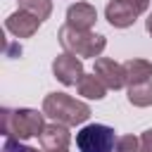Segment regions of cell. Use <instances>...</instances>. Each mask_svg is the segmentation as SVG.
<instances>
[{
  "mask_svg": "<svg viewBox=\"0 0 152 152\" xmlns=\"http://www.w3.org/2000/svg\"><path fill=\"white\" fill-rule=\"evenodd\" d=\"M45 112L38 109H28V107H19V109H10L2 107L0 119H2V135L5 138H14V140H28L43 133L45 121H43Z\"/></svg>",
  "mask_w": 152,
  "mask_h": 152,
  "instance_id": "6da1fadb",
  "label": "cell"
},
{
  "mask_svg": "<svg viewBox=\"0 0 152 152\" xmlns=\"http://www.w3.org/2000/svg\"><path fill=\"white\" fill-rule=\"evenodd\" d=\"M43 112L52 121H59L64 126H78L90 119V107L66 93H50L43 100Z\"/></svg>",
  "mask_w": 152,
  "mask_h": 152,
  "instance_id": "7a4b0ae2",
  "label": "cell"
},
{
  "mask_svg": "<svg viewBox=\"0 0 152 152\" xmlns=\"http://www.w3.org/2000/svg\"><path fill=\"white\" fill-rule=\"evenodd\" d=\"M59 45L64 48V52H71L76 57H90L97 59L102 55V50L107 48V38L93 31H83V28H74L69 24H64L57 31Z\"/></svg>",
  "mask_w": 152,
  "mask_h": 152,
  "instance_id": "3957f363",
  "label": "cell"
},
{
  "mask_svg": "<svg viewBox=\"0 0 152 152\" xmlns=\"http://www.w3.org/2000/svg\"><path fill=\"white\" fill-rule=\"evenodd\" d=\"M116 133L104 124H88L76 133L78 152H116Z\"/></svg>",
  "mask_w": 152,
  "mask_h": 152,
  "instance_id": "277c9868",
  "label": "cell"
},
{
  "mask_svg": "<svg viewBox=\"0 0 152 152\" xmlns=\"http://www.w3.org/2000/svg\"><path fill=\"white\" fill-rule=\"evenodd\" d=\"M147 7L150 0H109L104 7V19L114 28H128L142 12H147Z\"/></svg>",
  "mask_w": 152,
  "mask_h": 152,
  "instance_id": "5b68a950",
  "label": "cell"
},
{
  "mask_svg": "<svg viewBox=\"0 0 152 152\" xmlns=\"http://www.w3.org/2000/svg\"><path fill=\"white\" fill-rule=\"evenodd\" d=\"M52 74L62 86H76L83 76V62L71 52H62L52 59Z\"/></svg>",
  "mask_w": 152,
  "mask_h": 152,
  "instance_id": "8992f818",
  "label": "cell"
},
{
  "mask_svg": "<svg viewBox=\"0 0 152 152\" xmlns=\"http://www.w3.org/2000/svg\"><path fill=\"white\" fill-rule=\"evenodd\" d=\"M93 74L109 88V90H119L126 86V74H124V64L109 59V57H97L95 59V69Z\"/></svg>",
  "mask_w": 152,
  "mask_h": 152,
  "instance_id": "52a82bcc",
  "label": "cell"
},
{
  "mask_svg": "<svg viewBox=\"0 0 152 152\" xmlns=\"http://www.w3.org/2000/svg\"><path fill=\"white\" fill-rule=\"evenodd\" d=\"M40 24H43V21H40L36 14L26 12V10H17V12H12V14L5 19V28H7L12 36H17V38H31V36L38 31Z\"/></svg>",
  "mask_w": 152,
  "mask_h": 152,
  "instance_id": "ba28073f",
  "label": "cell"
},
{
  "mask_svg": "<svg viewBox=\"0 0 152 152\" xmlns=\"http://www.w3.org/2000/svg\"><path fill=\"white\" fill-rule=\"evenodd\" d=\"M38 140H40L43 150H50V152L52 150H66L69 142H71V133H69V126H64L59 121H52V124H45Z\"/></svg>",
  "mask_w": 152,
  "mask_h": 152,
  "instance_id": "9c48e42d",
  "label": "cell"
},
{
  "mask_svg": "<svg viewBox=\"0 0 152 152\" xmlns=\"http://www.w3.org/2000/svg\"><path fill=\"white\" fill-rule=\"evenodd\" d=\"M97 21V10L90 2H76L66 10V24L74 28H83L90 31V26Z\"/></svg>",
  "mask_w": 152,
  "mask_h": 152,
  "instance_id": "30bf717a",
  "label": "cell"
},
{
  "mask_svg": "<svg viewBox=\"0 0 152 152\" xmlns=\"http://www.w3.org/2000/svg\"><path fill=\"white\" fill-rule=\"evenodd\" d=\"M124 74H126V86L150 81L152 78V62L140 59V57H131L124 62Z\"/></svg>",
  "mask_w": 152,
  "mask_h": 152,
  "instance_id": "8fae6325",
  "label": "cell"
},
{
  "mask_svg": "<svg viewBox=\"0 0 152 152\" xmlns=\"http://www.w3.org/2000/svg\"><path fill=\"white\" fill-rule=\"evenodd\" d=\"M76 88H78V95H83L88 100H102L107 95V86L95 74H83L81 81L76 83Z\"/></svg>",
  "mask_w": 152,
  "mask_h": 152,
  "instance_id": "7c38bea8",
  "label": "cell"
},
{
  "mask_svg": "<svg viewBox=\"0 0 152 152\" xmlns=\"http://www.w3.org/2000/svg\"><path fill=\"white\" fill-rule=\"evenodd\" d=\"M128 102L133 107H150L152 104V78L128 86Z\"/></svg>",
  "mask_w": 152,
  "mask_h": 152,
  "instance_id": "4fadbf2b",
  "label": "cell"
},
{
  "mask_svg": "<svg viewBox=\"0 0 152 152\" xmlns=\"http://www.w3.org/2000/svg\"><path fill=\"white\" fill-rule=\"evenodd\" d=\"M17 2H19V10L36 14L40 21H45L52 14V0H17Z\"/></svg>",
  "mask_w": 152,
  "mask_h": 152,
  "instance_id": "5bb4252c",
  "label": "cell"
},
{
  "mask_svg": "<svg viewBox=\"0 0 152 152\" xmlns=\"http://www.w3.org/2000/svg\"><path fill=\"white\" fill-rule=\"evenodd\" d=\"M116 152H140V138H135V135H121L116 140Z\"/></svg>",
  "mask_w": 152,
  "mask_h": 152,
  "instance_id": "9a60e30c",
  "label": "cell"
},
{
  "mask_svg": "<svg viewBox=\"0 0 152 152\" xmlns=\"http://www.w3.org/2000/svg\"><path fill=\"white\" fill-rule=\"evenodd\" d=\"M2 152H38L36 147L31 145H24L21 140H14V138H7L5 145H2Z\"/></svg>",
  "mask_w": 152,
  "mask_h": 152,
  "instance_id": "2e32d148",
  "label": "cell"
},
{
  "mask_svg": "<svg viewBox=\"0 0 152 152\" xmlns=\"http://www.w3.org/2000/svg\"><path fill=\"white\" fill-rule=\"evenodd\" d=\"M140 152H152V128L142 131V135H140Z\"/></svg>",
  "mask_w": 152,
  "mask_h": 152,
  "instance_id": "e0dca14e",
  "label": "cell"
},
{
  "mask_svg": "<svg viewBox=\"0 0 152 152\" xmlns=\"http://www.w3.org/2000/svg\"><path fill=\"white\" fill-rule=\"evenodd\" d=\"M145 28H147V33L152 36V12H150V17L145 19Z\"/></svg>",
  "mask_w": 152,
  "mask_h": 152,
  "instance_id": "ac0fdd59",
  "label": "cell"
},
{
  "mask_svg": "<svg viewBox=\"0 0 152 152\" xmlns=\"http://www.w3.org/2000/svg\"><path fill=\"white\" fill-rule=\"evenodd\" d=\"M43 152H50V150H43ZM52 152H66V150H52Z\"/></svg>",
  "mask_w": 152,
  "mask_h": 152,
  "instance_id": "d6986e66",
  "label": "cell"
}]
</instances>
